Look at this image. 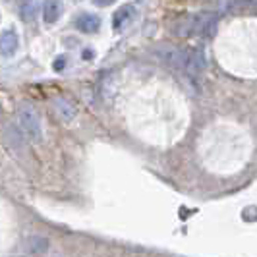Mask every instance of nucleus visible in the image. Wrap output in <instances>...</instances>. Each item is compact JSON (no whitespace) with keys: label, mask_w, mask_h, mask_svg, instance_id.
<instances>
[{"label":"nucleus","mask_w":257,"mask_h":257,"mask_svg":"<svg viewBox=\"0 0 257 257\" xmlns=\"http://www.w3.org/2000/svg\"><path fill=\"white\" fill-rule=\"evenodd\" d=\"M18 120H20V126L24 130L29 140L33 142H41L43 140V128H41V118H39L37 110L33 108V104L22 103L18 106Z\"/></svg>","instance_id":"nucleus-1"},{"label":"nucleus","mask_w":257,"mask_h":257,"mask_svg":"<svg viewBox=\"0 0 257 257\" xmlns=\"http://www.w3.org/2000/svg\"><path fill=\"white\" fill-rule=\"evenodd\" d=\"M184 68L188 72V76L197 77L203 70H205V58H203V52L201 51H192L190 56H186L184 60Z\"/></svg>","instance_id":"nucleus-2"},{"label":"nucleus","mask_w":257,"mask_h":257,"mask_svg":"<svg viewBox=\"0 0 257 257\" xmlns=\"http://www.w3.org/2000/svg\"><path fill=\"white\" fill-rule=\"evenodd\" d=\"M18 33L14 29H6L0 33V54L2 56H12L14 52L18 51Z\"/></svg>","instance_id":"nucleus-3"},{"label":"nucleus","mask_w":257,"mask_h":257,"mask_svg":"<svg viewBox=\"0 0 257 257\" xmlns=\"http://www.w3.org/2000/svg\"><path fill=\"white\" fill-rule=\"evenodd\" d=\"M76 26L83 33H97L99 27H101V20L95 14H81L76 20Z\"/></svg>","instance_id":"nucleus-4"},{"label":"nucleus","mask_w":257,"mask_h":257,"mask_svg":"<svg viewBox=\"0 0 257 257\" xmlns=\"http://www.w3.org/2000/svg\"><path fill=\"white\" fill-rule=\"evenodd\" d=\"M62 16V2L60 0H47L43 4V20L47 24L58 22V18Z\"/></svg>","instance_id":"nucleus-5"},{"label":"nucleus","mask_w":257,"mask_h":257,"mask_svg":"<svg viewBox=\"0 0 257 257\" xmlns=\"http://www.w3.org/2000/svg\"><path fill=\"white\" fill-rule=\"evenodd\" d=\"M52 104H54L56 112H58V116H60L64 122H72V120L76 118V106L70 103V101H66L64 97H56V99L52 101Z\"/></svg>","instance_id":"nucleus-6"},{"label":"nucleus","mask_w":257,"mask_h":257,"mask_svg":"<svg viewBox=\"0 0 257 257\" xmlns=\"http://www.w3.org/2000/svg\"><path fill=\"white\" fill-rule=\"evenodd\" d=\"M134 16H136V8H134L132 4L122 6V8L114 14V20H112V26H114V29H124V27L128 26L130 22L134 20Z\"/></svg>","instance_id":"nucleus-7"},{"label":"nucleus","mask_w":257,"mask_h":257,"mask_svg":"<svg viewBox=\"0 0 257 257\" xmlns=\"http://www.w3.org/2000/svg\"><path fill=\"white\" fill-rule=\"evenodd\" d=\"M26 247L29 253H43L49 249V240L41 238V236H31L26 240Z\"/></svg>","instance_id":"nucleus-8"},{"label":"nucleus","mask_w":257,"mask_h":257,"mask_svg":"<svg viewBox=\"0 0 257 257\" xmlns=\"http://www.w3.org/2000/svg\"><path fill=\"white\" fill-rule=\"evenodd\" d=\"M37 2L35 0H26L24 4H22V18L26 20V22H33L35 18H37Z\"/></svg>","instance_id":"nucleus-9"},{"label":"nucleus","mask_w":257,"mask_h":257,"mask_svg":"<svg viewBox=\"0 0 257 257\" xmlns=\"http://www.w3.org/2000/svg\"><path fill=\"white\" fill-rule=\"evenodd\" d=\"M93 2H95V4H97V6H110V4H114L116 0H93Z\"/></svg>","instance_id":"nucleus-10"},{"label":"nucleus","mask_w":257,"mask_h":257,"mask_svg":"<svg viewBox=\"0 0 257 257\" xmlns=\"http://www.w3.org/2000/svg\"><path fill=\"white\" fill-rule=\"evenodd\" d=\"M62 68H64V58H60V60L54 62V70H62Z\"/></svg>","instance_id":"nucleus-11"},{"label":"nucleus","mask_w":257,"mask_h":257,"mask_svg":"<svg viewBox=\"0 0 257 257\" xmlns=\"http://www.w3.org/2000/svg\"><path fill=\"white\" fill-rule=\"evenodd\" d=\"M93 54H95L93 51H83V60H91V58H93Z\"/></svg>","instance_id":"nucleus-12"}]
</instances>
